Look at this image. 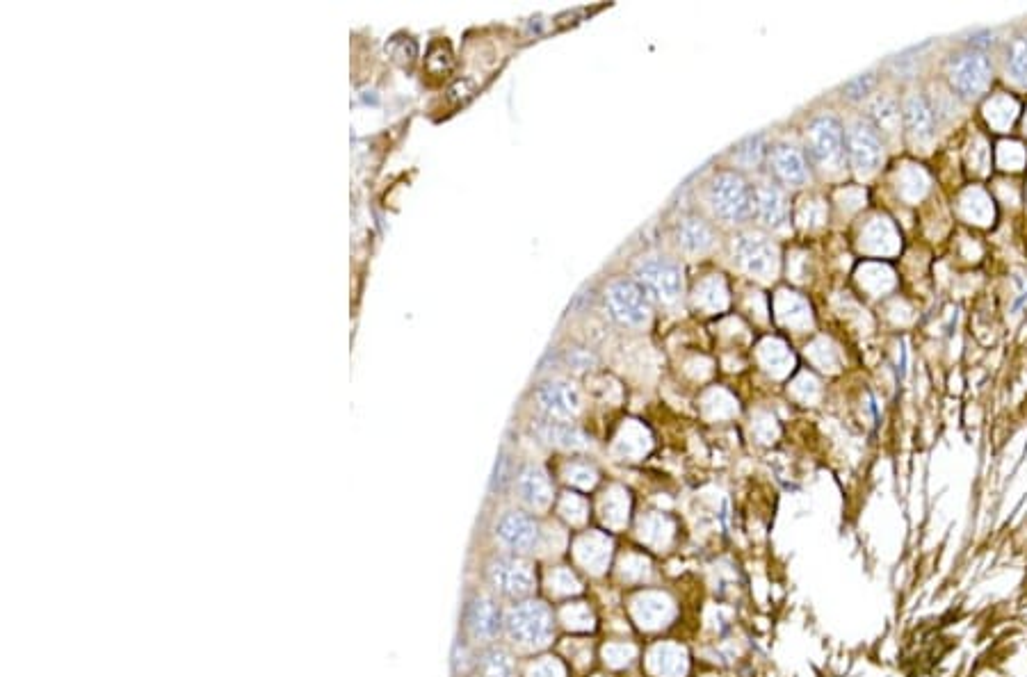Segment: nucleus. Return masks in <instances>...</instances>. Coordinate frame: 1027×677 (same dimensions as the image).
<instances>
[{"mask_svg": "<svg viewBox=\"0 0 1027 677\" xmlns=\"http://www.w3.org/2000/svg\"><path fill=\"white\" fill-rule=\"evenodd\" d=\"M708 206L724 224H745L754 217V187L738 171H719L708 183Z\"/></svg>", "mask_w": 1027, "mask_h": 677, "instance_id": "obj_2", "label": "nucleus"}, {"mask_svg": "<svg viewBox=\"0 0 1027 677\" xmlns=\"http://www.w3.org/2000/svg\"><path fill=\"white\" fill-rule=\"evenodd\" d=\"M991 78L993 67L986 53L964 48V51L954 53L948 60L950 87L952 92H957L961 96V99H980L986 89H989Z\"/></svg>", "mask_w": 1027, "mask_h": 677, "instance_id": "obj_5", "label": "nucleus"}, {"mask_svg": "<svg viewBox=\"0 0 1027 677\" xmlns=\"http://www.w3.org/2000/svg\"><path fill=\"white\" fill-rule=\"evenodd\" d=\"M676 244L685 254L703 256L717 247V233L701 215H683L676 222Z\"/></svg>", "mask_w": 1027, "mask_h": 677, "instance_id": "obj_15", "label": "nucleus"}, {"mask_svg": "<svg viewBox=\"0 0 1027 677\" xmlns=\"http://www.w3.org/2000/svg\"><path fill=\"white\" fill-rule=\"evenodd\" d=\"M473 643L468 639H459L455 643V650H452V668H455L457 675L466 677L477 666V657L471 650Z\"/></svg>", "mask_w": 1027, "mask_h": 677, "instance_id": "obj_27", "label": "nucleus"}, {"mask_svg": "<svg viewBox=\"0 0 1027 677\" xmlns=\"http://www.w3.org/2000/svg\"><path fill=\"white\" fill-rule=\"evenodd\" d=\"M530 677H564V673L553 662H539L530 668Z\"/></svg>", "mask_w": 1027, "mask_h": 677, "instance_id": "obj_31", "label": "nucleus"}, {"mask_svg": "<svg viewBox=\"0 0 1027 677\" xmlns=\"http://www.w3.org/2000/svg\"><path fill=\"white\" fill-rule=\"evenodd\" d=\"M532 429L537 431V436L544 443L562 447V450H585V447H589V438L569 420L539 418L532 424Z\"/></svg>", "mask_w": 1027, "mask_h": 677, "instance_id": "obj_18", "label": "nucleus"}, {"mask_svg": "<svg viewBox=\"0 0 1027 677\" xmlns=\"http://www.w3.org/2000/svg\"><path fill=\"white\" fill-rule=\"evenodd\" d=\"M902 121L913 142L929 144L936 137L938 114L925 94L911 92L902 105Z\"/></svg>", "mask_w": 1027, "mask_h": 677, "instance_id": "obj_13", "label": "nucleus"}, {"mask_svg": "<svg viewBox=\"0 0 1027 677\" xmlns=\"http://www.w3.org/2000/svg\"><path fill=\"white\" fill-rule=\"evenodd\" d=\"M1005 69L1016 85L1027 87V35L1012 39V44L1007 46Z\"/></svg>", "mask_w": 1027, "mask_h": 677, "instance_id": "obj_22", "label": "nucleus"}, {"mask_svg": "<svg viewBox=\"0 0 1027 677\" xmlns=\"http://www.w3.org/2000/svg\"><path fill=\"white\" fill-rule=\"evenodd\" d=\"M464 634L473 646L487 648L503 634L505 614L498 605L496 595L487 591H475L464 605Z\"/></svg>", "mask_w": 1027, "mask_h": 677, "instance_id": "obj_4", "label": "nucleus"}, {"mask_svg": "<svg viewBox=\"0 0 1027 677\" xmlns=\"http://www.w3.org/2000/svg\"><path fill=\"white\" fill-rule=\"evenodd\" d=\"M484 584L498 600L521 602L528 600L535 591L537 575L519 554L503 552L489 559V564L484 566Z\"/></svg>", "mask_w": 1027, "mask_h": 677, "instance_id": "obj_3", "label": "nucleus"}, {"mask_svg": "<svg viewBox=\"0 0 1027 677\" xmlns=\"http://www.w3.org/2000/svg\"><path fill=\"white\" fill-rule=\"evenodd\" d=\"M503 634L514 648L539 650L553 639V614L544 602L521 600L505 611Z\"/></svg>", "mask_w": 1027, "mask_h": 677, "instance_id": "obj_1", "label": "nucleus"}, {"mask_svg": "<svg viewBox=\"0 0 1027 677\" xmlns=\"http://www.w3.org/2000/svg\"><path fill=\"white\" fill-rule=\"evenodd\" d=\"M509 481H512V456L507 454V450H500L498 461H496V468H493L489 493L491 495L503 493L505 488L509 486Z\"/></svg>", "mask_w": 1027, "mask_h": 677, "instance_id": "obj_26", "label": "nucleus"}, {"mask_svg": "<svg viewBox=\"0 0 1027 677\" xmlns=\"http://www.w3.org/2000/svg\"><path fill=\"white\" fill-rule=\"evenodd\" d=\"M770 165L774 176L779 178L783 185L790 187H802L811 178V169H808L806 153L799 149L797 144L781 142L776 144L770 151Z\"/></svg>", "mask_w": 1027, "mask_h": 677, "instance_id": "obj_14", "label": "nucleus"}, {"mask_svg": "<svg viewBox=\"0 0 1027 677\" xmlns=\"http://www.w3.org/2000/svg\"><path fill=\"white\" fill-rule=\"evenodd\" d=\"M475 671L480 677H516L514 655L505 646L491 643L477 655Z\"/></svg>", "mask_w": 1027, "mask_h": 677, "instance_id": "obj_19", "label": "nucleus"}, {"mask_svg": "<svg viewBox=\"0 0 1027 677\" xmlns=\"http://www.w3.org/2000/svg\"><path fill=\"white\" fill-rule=\"evenodd\" d=\"M635 614L642 621V625L658 627L665 625V621L671 616V605L667 598H662V595H644V598L637 600Z\"/></svg>", "mask_w": 1027, "mask_h": 677, "instance_id": "obj_23", "label": "nucleus"}, {"mask_svg": "<svg viewBox=\"0 0 1027 677\" xmlns=\"http://www.w3.org/2000/svg\"><path fill=\"white\" fill-rule=\"evenodd\" d=\"M754 215L767 228H783L788 222V199L783 190L772 181H763L754 187Z\"/></svg>", "mask_w": 1027, "mask_h": 677, "instance_id": "obj_16", "label": "nucleus"}, {"mask_svg": "<svg viewBox=\"0 0 1027 677\" xmlns=\"http://www.w3.org/2000/svg\"><path fill=\"white\" fill-rule=\"evenodd\" d=\"M733 256L735 263L756 279H774L779 269V249L767 235L758 231L740 233L733 242Z\"/></svg>", "mask_w": 1027, "mask_h": 677, "instance_id": "obj_9", "label": "nucleus"}, {"mask_svg": "<svg viewBox=\"0 0 1027 677\" xmlns=\"http://www.w3.org/2000/svg\"><path fill=\"white\" fill-rule=\"evenodd\" d=\"M514 484H516V493H519V500L525 504V507L541 511V509H546L553 500L551 479H548L546 470L541 466H535V463L525 466L519 472V477L514 479Z\"/></svg>", "mask_w": 1027, "mask_h": 677, "instance_id": "obj_17", "label": "nucleus"}, {"mask_svg": "<svg viewBox=\"0 0 1027 677\" xmlns=\"http://www.w3.org/2000/svg\"><path fill=\"white\" fill-rule=\"evenodd\" d=\"M808 153L820 169H838L847 153V133L834 114H818L808 124Z\"/></svg>", "mask_w": 1027, "mask_h": 677, "instance_id": "obj_7", "label": "nucleus"}, {"mask_svg": "<svg viewBox=\"0 0 1027 677\" xmlns=\"http://www.w3.org/2000/svg\"><path fill=\"white\" fill-rule=\"evenodd\" d=\"M551 584L557 586V591H578V582L576 577H573L571 573H566V570H557L555 575H551Z\"/></svg>", "mask_w": 1027, "mask_h": 677, "instance_id": "obj_30", "label": "nucleus"}, {"mask_svg": "<svg viewBox=\"0 0 1027 677\" xmlns=\"http://www.w3.org/2000/svg\"><path fill=\"white\" fill-rule=\"evenodd\" d=\"M847 156L859 176H870L884 162V137L870 119H856L847 130Z\"/></svg>", "mask_w": 1027, "mask_h": 677, "instance_id": "obj_11", "label": "nucleus"}, {"mask_svg": "<svg viewBox=\"0 0 1027 677\" xmlns=\"http://www.w3.org/2000/svg\"><path fill=\"white\" fill-rule=\"evenodd\" d=\"M541 527L539 522L528 516L525 511H505L500 513L496 525H493V538L496 543L509 554H528L535 552L541 545Z\"/></svg>", "mask_w": 1027, "mask_h": 677, "instance_id": "obj_10", "label": "nucleus"}, {"mask_svg": "<svg viewBox=\"0 0 1027 677\" xmlns=\"http://www.w3.org/2000/svg\"><path fill=\"white\" fill-rule=\"evenodd\" d=\"M767 156H770V151H767V140L763 133L745 137V140L735 144L731 151V158L745 169H758Z\"/></svg>", "mask_w": 1027, "mask_h": 677, "instance_id": "obj_21", "label": "nucleus"}, {"mask_svg": "<svg viewBox=\"0 0 1027 677\" xmlns=\"http://www.w3.org/2000/svg\"><path fill=\"white\" fill-rule=\"evenodd\" d=\"M651 666L660 677H681L685 673V657L674 646H660L653 650Z\"/></svg>", "mask_w": 1027, "mask_h": 677, "instance_id": "obj_24", "label": "nucleus"}, {"mask_svg": "<svg viewBox=\"0 0 1027 677\" xmlns=\"http://www.w3.org/2000/svg\"><path fill=\"white\" fill-rule=\"evenodd\" d=\"M635 281L651 299L660 304H676L683 295V272L678 263L667 256H649L637 263Z\"/></svg>", "mask_w": 1027, "mask_h": 677, "instance_id": "obj_6", "label": "nucleus"}, {"mask_svg": "<svg viewBox=\"0 0 1027 677\" xmlns=\"http://www.w3.org/2000/svg\"><path fill=\"white\" fill-rule=\"evenodd\" d=\"M564 363L569 365V370H589L596 363V356L592 352H587V349L582 347H573L569 354H566Z\"/></svg>", "mask_w": 1027, "mask_h": 677, "instance_id": "obj_28", "label": "nucleus"}, {"mask_svg": "<svg viewBox=\"0 0 1027 677\" xmlns=\"http://www.w3.org/2000/svg\"><path fill=\"white\" fill-rule=\"evenodd\" d=\"M993 44H996V35H993L991 30H980V32H973V35H970V39L966 42V48L986 53Z\"/></svg>", "mask_w": 1027, "mask_h": 677, "instance_id": "obj_29", "label": "nucleus"}, {"mask_svg": "<svg viewBox=\"0 0 1027 677\" xmlns=\"http://www.w3.org/2000/svg\"><path fill=\"white\" fill-rule=\"evenodd\" d=\"M605 304L624 326H642L651 317V297L635 279H614L605 290Z\"/></svg>", "mask_w": 1027, "mask_h": 677, "instance_id": "obj_8", "label": "nucleus"}, {"mask_svg": "<svg viewBox=\"0 0 1027 677\" xmlns=\"http://www.w3.org/2000/svg\"><path fill=\"white\" fill-rule=\"evenodd\" d=\"M539 409L544 411L546 418H557V420H569L571 415H576L582 406V397L578 388L573 383L564 379H553L541 383L535 390Z\"/></svg>", "mask_w": 1027, "mask_h": 677, "instance_id": "obj_12", "label": "nucleus"}, {"mask_svg": "<svg viewBox=\"0 0 1027 677\" xmlns=\"http://www.w3.org/2000/svg\"><path fill=\"white\" fill-rule=\"evenodd\" d=\"M877 85V76L875 71H868V73H861V76H856L849 80V83L843 85V96L849 101H863L865 96H868L872 89H875Z\"/></svg>", "mask_w": 1027, "mask_h": 677, "instance_id": "obj_25", "label": "nucleus"}, {"mask_svg": "<svg viewBox=\"0 0 1027 677\" xmlns=\"http://www.w3.org/2000/svg\"><path fill=\"white\" fill-rule=\"evenodd\" d=\"M900 108H897V101L891 99V96H879V99L870 105V124L875 126L881 137L884 135H893L900 130Z\"/></svg>", "mask_w": 1027, "mask_h": 677, "instance_id": "obj_20", "label": "nucleus"}]
</instances>
